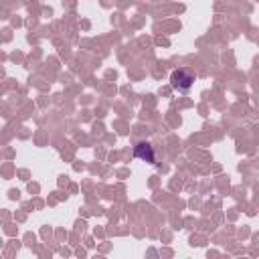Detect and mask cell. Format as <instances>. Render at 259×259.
<instances>
[{"instance_id":"7a4b0ae2","label":"cell","mask_w":259,"mask_h":259,"mask_svg":"<svg viewBox=\"0 0 259 259\" xmlns=\"http://www.w3.org/2000/svg\"><path fill=\"white\" fill-rule=\"evenodd\" d=\"M134 154H136V158H140V160H146V162H150V164H156L154 148H152L148 142H140V144H136Z\"/></svg>"},{"instance_id":"6da1fadb","label":"cell","mask_w":259,"mask_h":259,"mask_svg":"<svg viewBox=\"0 0 259 259\" xmlns=\"http://www.w3.org/2000/svg\"><path fill=\"white\" fill-rule=\"evenodd\" d=\"M170 83L178 91H188L192 87V83H194V73L188 71V69H176L172 73V77H170Z\"/></svg>"}]
</instances>
